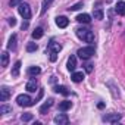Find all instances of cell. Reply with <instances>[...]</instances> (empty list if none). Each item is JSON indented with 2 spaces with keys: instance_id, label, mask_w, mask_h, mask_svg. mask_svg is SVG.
Wrapping results in <instances>:
<instances>
[{
  "instance_id": "obj_1",
  "label": "cell",
  "mask_w": 125,
  "mask_h": 125,
  "mask_svg": "<svg viewBox=\"0 0 125 125\" xmlns=\"http://www.w3.org/2000/svg\"><path fill=\"white\" fill-rule=\"evenodd\" d=\"M77 35H78V38H81V40H84L87 43H94V34L88 28H78Z\"/></svg>"
},
{
  "instance_id": "obj_2",
  "label": "cell",
  "mask_w": 125,
  "mask_h": 125,
  "mask_svg": "<svg viewBox=\"0 0 125 125\" xmlns=\"http://www.w3.org/2000/svg\"><path fill=\"white\" fill-rule=\"evenodd\" d=\"M94 52H96V49L93 47V46H87V47H83V49H80L78 50V56L83 59V60H87V59H90L93 54H94Z\"/></svg>"
},
{
  "instance_id": "obj_3",
  "label": "cell",
  "mask_w": 125,
  "mask_h": 125,
  "mask_svg": "<svg viewBox=\"0 0 125 125\" xmlns=\"http://www.w3.org/2000/svg\"><path fill=\"white\" fill-rule=\"evenodd\" d=\"M34 102H35V100H32L28 94H19V96L16 97V103H18L19 106H24V107L32 106V104H34Z\"/></svg>"
},
{
  "instance_id": "obj_4",
  "label": "cell",
  "mask_w": 125,
  "mask_h": 125,
  "mask_svg": "<svg viewBox=\"0 0 125 125\" xmlns=\"http://www.w3.org/2000/svg\"><path fill=\"white\" fill-rule=\"evenodd\" d=\"M18 12H19V15H21L24 19H30V18H31V8H30L27 3H21V5L18 6Z\"/></svg>"
},
{
  "instance_id": "obj_5",
  "label": "cell",
  "mask_w": 125,
  "mask_h": 125,
  "mask_svg": "<svg viewBox=\"0 0 125 125\" xmlns=\"http://www.w3.org/2000/svg\"><path fill=\"white\" fill-rule=\"evenodd\" d=\"M121 119V115L119 113H109V115H104L103 116V122H107V124H115Z\"/></svg>"
},
{
  "instance_id": "obj_6",
  "label": "cell",
  "mask_w": 125,
  "mask_h": 125,
  "mask_svg": "<svg viewBox=\"0 0 125 125\" xmlns=\"http://www.w3.org/2000/svg\"><path fill=\"white\" fill-rule=\"evenodd\" d=\"M54 124H57V125H66L68 122H69V118L65 115V113H59V115H56L54 116Z\"/></svg>"
},
{
  "instance_id": "obj_7",
  "label": "cell",
  "mask_w": 125,
  "mask_h": 125,
  "mask_svg": "<svg viewBox=\"0 0 125 125\" xmlns=\"http://www.w3.org/2000/svg\"><path fill=\"white\" fill-rule=\"evenodd\" d=\"M37 88H38V84H37L35 78L31 77V80H30V81L27 83V85H25V90L30 91V93H34V91H37Z\"/></svg>"
},
{
  "instance_id": "obj_8",
  "label": "cell",
  "mask_w": 125,
  "mask_h": 125,
  "mask_svg": "<svg viewBox=\"0 0 125 125\" xmlns=\"http://www.w3.org/2000/svg\"><path fill=\"white\" fill-rule=\"evenodd\" d=\"M56 25H57L59 28H66V27L69 25V19H68L66 16H57V18H56Z\"/></svg>"
},
{
  "instance_id": "obj_9",
  "label": "cell",
  "mask_w": 125,
  "mask_h": 125,
  "mask_svg": "<svg viewBox=\"0 0 125 125\" xmlns=\"http://www.w3.org/2000/svg\"><path fill=\"white\" fill-rule=\"evenodd\" d=\"M66 68H68V71H71V72H74V71H75V68H77V57H75L74 54H71V56H69L68 63H66Z\"/></svg>"
},
{
  "instance_id": "obj_10",
  "label": "cell",
  "mask_w": 125,
  "mask_h": 125,
  "mask_svg": "<svg viewBox=\"0 0 125 125\" xmlns=\"http://www.w3.org/2000/svg\"><path fill=\"white\" fill-rule=\"evenodd\" d=\"M9 96H10V90L6 85H3L0 88V102H6L9 99Z\"/></svg>"
},
{
  "instance_id": "obj_11",
  "label": "cell",
  "mask_w": 125,
  "mask_h": 125,
  "mask_svg": "<svg viewBox=\"0 0 125 125\" xmlns=\"http://www.w3.org/2000/svg\"><path fill=\"white\" fill-rule=\"evenodd\" d=\"M71 107H72V102H69V100H63L59 103V110H62V112H66Z\"/></svg>"
},
{
  "instance_id": "obj_12",
  "label": "cell",
  "mask_w": 125,
  "mask_h": 125,
  "mask_svg": "<svg viewBox=\"0 0 125 125\" xmlns=\"http://www.w3.org/2000/svg\"><path fill=\"white\" fill-rule=\"evenodd\" d=\"M62 50V46L59 44V43H54V41H50L49 43V46H47V52H60Z\"/></svg>"
},
{
  "instance_id": "obj_13",
  "label": "cell",
  "mask_w": 125,
  "mask_h": 125,
  "mask_svg": "<svg viewBox=\"0 0 125 125\" xmlns=\"http://www.w3.org/2000/svg\"><path fill=\"white\" fill-rule=\"evenodd\" d=\"M77 21H78V22H81V24H90L91 16H90L88 13H81V15H78V16H77Z\"/></svg>"
},
{
  "instance_id": "obj_14",
  "label": "cell",
  "mask_w": 125,
  "mask_h": 125,
  "mask_svg": "<svg viewBox=\"0 0 125 125\" xmlns=\"http://www.w3.org/2000/svg\"><path fill=\"white\" fill-rule=\"evenodd\" d=\"M52 106H53V99H49V100H47V102H46V103L40 107V113H41V115H44V113H46V112L52 107Z\"/></svg>"
},
{
  "instance_id": "obj_15",
  "label": "cell",
  "mask_w": 125,
  "mask_h": 125,
  "mask_svg": "<svg viewBox=\"0 0 125 125\" xmlns=\"http://www.w3.org/2000/svg\"><path fill=\"white\" fill-rule=\"evenodd\" d=\"M16 34H12V37L9 38V43H8V50H15L16 47Z\"/></svg>"
},
{
  "instance_id": "obj_16",
  "label": "cell",
  "mask_w": 125,
  "mask_h": 125,
  "mask_svg": "<svg viewBox=\"0 0 125 125\" xmlns=\"http://www.w3.org/2000/svg\"><path fill=\"white\" fill-rule=\"evenodd\" d=\"M84 74L83 72H72V77H71V80L74 81V83H81L83 80H84Z\"/></svg>"
},
{
  "instance_id": "obj_17",
  "label": "cell",
  "mask_w": 125,
  "mask_h": 125,
  "mask_svg": "<svg viewBox=\"0 0 125 125\" xmlns=\"http://www.w3.org/2000/svg\"><path fill=\"white\" fill-rule=\"evenodd\" d=\"M115 10L118 15H125V2H118V5L115 6Z\"/></svg>"
},
{
  "instance_id": "obj_18",
  "label": "cell",
  "mask_w": 125,
  "mask_h": 125,
  "mask_svg": "<svg viewBox=\"0 0 125 125\" xmlns=\"http://www.w3.org/2000/svg\"><path fill=\"white\" fill-rule=\"evenodd\" d=\"M43 35H44V31H43V28H40V27L32 31V38H34V40H38V38H41Z\"/></svg>"
},
{
  "instance_id": "obj_19",
  "label": "cell",
  "mask_w": 125,
  "mask_h": 125,
  "mask_svg": "<svg viewBox=\"0 0 125 125\" xmlns=\"http://www.w3.org/2000/svg\"><path fill=\"white\" fill-rule=\"evenodd\" d=\"M54 91H56V93H60V94H63V96H68V94H69L68 88L63 87V85H56V87H54Z\"/></svg>"
},
{
  "instance_id": "obj_20",
  "label": "cell",
  "mask_w": 125,
  "mask_h": 125,
  "mask_svg": "<svg viewBox=\"0 0 125 125\" xmlns=\"http://www.w3.org/2000/svg\"><path fill=\"white\" fill-rule=\"evenodd\" d=\"M40 72H41V69H40L38 66H31V68L28 69V75H30V77H37Z\"/></svg>"
},
{
  "instance_id": "obj_21",
  "label": "cell",
  "mask_w": 125,
  "mask_h": 125,
  "mask_svg": "<svg viewBox=\"0 0 125 125\" xmlns=\"http://www.w3.org/2000/svg\"><path fill=\"white\" fill-rule=\"evenodd\" d=\"M9 63V53L8 52H2V66L6 68Z\"/></svg>"
},
{
  "instance_id": "obj_22",
  "label": "cell",
  "mask_w": 125,
  "mask_h": 125,
  "mask_svg": "<svg viewBox=\"0 0 125 125\" xmlns=\"http://www.w3.org/2000/svg\"><path fill=\"white\" fill-rule=\"evenodd\" d=\"M19 69H21V62L18 60L16 63L13 65V69H12V77H18V75H19Z\"/></svg>"
},
{
  "instance_id": "obj_23",
  "label": "cell",
  "mask_w": 125,
  "mask_h": 125,
  "mask_svg": "<svg viewBox=\"0 0 125 125\" xmlns=\"http://www.w3.org/2000/svg\"><path fill=\"white\" fill-rule=\"evenodd\" d=\"M0 113H3V115L12 113V107L8 106V104H2V106H0Z\"/></svg>"
},
{
  "instance_id": "obj_24",
  "label": "cell",
  "mask_w": 125,
  "mask_h": 125,
  "mask_svg": "<svg viewBox=\"0 0 125 125\" xmlns=\"http://www.w3.org/2000/svg\"><path fill=\"white\" fill-rule=\"evenodd\" d=\"M52 2L53 0H43V6H41V13H44L47 9H49V6L52 5Z\"/></svg>"
},
{
  "instance_id": "obj_25",
  "label": "cell",
  "mask_w": 125,
  "mask_h": 125,
  "mask_svg": "<svg viewBox=\"0 0 125 125\" xmlns=\"http://www.w3.org/2000/svg\"><path fill=\"white\" fill-rule=\"evenodd\" d=\"M93 16H94V19H103V10L102 9H96L93 12Z\"/></svg>"
},
{
  "instance_id": "obj_26",
  "label": "cell",
  "mask_w": 125,
  "mask_h": 125,
  "mask_svg": "<svg viewBox=\"0 0 125 125\" xmlns=\"http://www.w3.org/2000/svg\"><path fill=\"white\" fill-rule=\"evenodd\" d=\"M37 49H38V46L35 43H28L27 44V52H35Z\"/></svg>"
},
{
  "instance_id": "obj_27",
  "label": "cell",
  "mask_w": 125,
  "mask_h": 125,
  "mask_svg": "<svg viewBox=\"0 0 125 125\" xmlns=\"http://www.w3.org/2000/svg\"><path fill=\"white\" fill-rule=\"evenodd\" d=\"M34 116H32V113H24L22 116H21V119L24 121V122H28V121H31Z\"/></svg>"
},
{
  "instance_id": "obj_28",
  "label": "cell",
  "mask_w": 125,
  "mask_h": 125,
  "mask_svg": "<svg viewBox=\"0 0 125 125\" xmlns=\"http://www.w3.org/2000/svg\"><path fill=\"white\" fill-rule=\"evenodd\" d=\"M49 54H50V62L57 60V52H49Z\"/></svg>"
},
{
  "instance_id": "obj_29",
  "label": "cell",
  "mask_w": 125,
  "mask_h": 125,
  "mask_svg": "<svg viewBox=\"0 0 125 125\" xmlns=\"http://www.w3.org/2000/svg\"><path fill=\"white\" fill-rule=\"evenodd\" d=\"M81 8H83V2H80V3H77V5H74V6H71L69 10H78V9H81Z\"/></svg>"
},
{
  "instance_id": "obj_30",
  "label": "cell",
  "mask_w": 125,
  "mask_h": 125,
  "mask_svg": "<svg viewBox=\"0 0 125 125\" xmlns=\"http://www.w3.org/2000/svg\"><path fill=\"white\" fill-rule=\"evenodd\" d=\"M22 3V0H10V6H19Z\"/></svg>"
},
{
  "instance_id": "obj_31",
  "label": "cell",
  "mask_w": 125,
  "mask_h": 125,
  "mask_svg": "<svg viewBox=\"0 0 125 125\" xmlns=\"http://www.w3.org/2000/svg\"><path fill=\"white\" fill-rule=\"evenodd\" d=\"M91 71H93V65H91V63H87V65H85V72L90 74Z\"/></svg>"
},
{
  "instance_id": "obj_32",
  "label": "cell",
  "mask_w": 125,
  "mask_h": 125,
  "mask_svg": "<svg viewBox=\"0 0 125 125\" xmlns=\"http://www.w3.org/2000/svg\"><path fill=\"white\" fill-rule=\"evenodd\" d=\"M9 25H12V27H13V25H16V19H15L13 16H12V18H9Z\"/></svg>"
},
{
  "instance_id": "obj_33",
  "label": "cell",
  "mask_w": 125,
  "mask_h": 125,
  "mask_svg": "<svg viewBox=\"0 0 125 125\" xmlns=\"http://www.w3.org/2000/svg\"><path fill=\"white\" fill-rule=\"evenodd\" d=\"M27 28H28V22H24L22 24V30H27Z\"/></svg>"
},
{
  "instance_id": "obj_34",
  "label": "cell",
  "mask_w": 125,
  "mask_h": 125,
  "mask_svg": "<svg viewBox=\"0 0 125 125\" xmlns=\"http://www.w3.org/2000/svg\"><path fill=\"white\" fill-rule=\"evenodd\" d=\"M97 107H99V109H103V107H104V103H99Z\"/></svg>"
}]
</instances>
